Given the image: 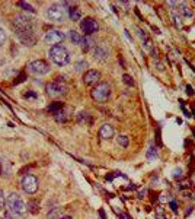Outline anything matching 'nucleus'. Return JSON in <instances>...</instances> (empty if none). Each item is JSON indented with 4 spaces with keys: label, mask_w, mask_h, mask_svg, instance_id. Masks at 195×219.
<instances>
[{
    "label": "nucleus",
    "mask_w": 195,
    "mask_h": 219,
    "mask_svg": "<svg viewBox=\"0 0 195 219\" xmlns=\"http://www.w3.org/2000/svg\"><path fill=\"white\" fill-rule=\"evenodd\" d=\"M173 177L178 180V178H182V177H183V174H182L181 170H176V171H175V174H173Z\"/></svg>",
    "instance_id": "35"
},
{
    "label": "nucleus",
    "mask_w": 195,
    "mask_h": 219,
    "mask_svg": "<svg viewBox=\"0 0 195 219\" xmlns=\"http://www.w3.org/2000/svg\"><path fill=\"white\" fill-rule=\"evenodd\" d=\"M122 81H124L125 85L134 86V81H133V77L130 76V75H124V76H122Z\"/></svg>",
    "instance_id": "25"
},
{
    "label": "nucleus",
    "mask_w": 195,
    "mask_h": 219,
    "mask_svg": "<svg viewBox=\"0 0 195 219\" xmlns=\"http://www.w3.org/2000/svg\"><path fill=\"white\" fill-rule=\"evenodd\" d=\"M99 215H101V219H107V218H105V212H103L102 209L99 210Z\"/></svg>",
    "instance_id": "37"
},
{
    "label": "nucleus",
    "mask_w": 195,
    "mask_h": 219,
    "mask_svg": "<svg viewBox=\"0 0 195 219\" xmlns=\"http://www.w3.org/2000/svg\"><path fill=\"white\" fill-rule=\"evenodd\" d=\"M146 157L149 161H153V159L157 158V149H156L155 143H150V146H149V149H147V152H146Z\"/></svg>",
    "instance_id": "17"
},
{
    "label": "nucleus",
    "mask_w": 195,
    "mask_h": 219,
    "mask_svg": "<svg viewBox=\"0 0 195 219\" xmlns=\"http://www.w3.org/2000/svg\"><path fill=\"white\" fill-rule=\"evenodd\" d=\"M169 206H170V209H172L173 212L176 213V212H178V205H176V202H175V200H172V202H170V205H169Z\"/></svg>",
    "instance_id": "34"
},
{
    "label": "nucleus",
    "mask_w": 195,
    "mask_h": 219,
    "mask_svg": "<svg viewBox=\"0 0 195 219\" xmlns=\"http://www.w3.org/2000/svg\"><path fill=\"white\" fill-rule=\"evenodd\" d=\"M194 116H195V105H194Z\"/></svg>",
    "instance_id": "41"
},
{
    "label": "nucleus",
    "mask_w": 195,
    "mask_h": 219,
    "mask_svg": "<svg viewBox=\"0 0 195 219\" xmlns=\"http://www.w3.org/2000/svg\"><path fill=\"white\" fill-rule=\"evenodd\" d=\"M18 6L19 7H23V10H28V12H31V13L35 12V9H34L29 3H26V2H18Z\"/></svg>",
    "instance_id": "24"
},
{
    "label": "nucleus",
    "mask_w": 195,
    "mask_h": 219,
    "mask_svg": "<svg viewBox=\"0 0 195 219\" xmlns=\"http://www.w3.org/2000/svg\"><path fill=\"white\" fill-rule=\"evenodd\" d=\"M92 45H93V40L90 38V37H82V41H80V47H82V50H83L84 53H86V51H89Z\"/></svg>",
    "instance_id": "15"
},
{
    "label": "nucleus",
    "mask_w": 195,
    "mask_h": 219,
    "mask_svg": "<svg viewBox=\"0 0 195 219\" xmlns=\"http://www.w3.org/2000/svg\"><path fill=\"white\" fill-rule=\"evenodd\" d=\"M191 212H192V206H189V207L186 209V212H185V216H188V215H189Z\"/></svg>",
    "instance_id": "36"
},
{
    "label": "nucleus",
    "mask_w": 195,
    "mask_h": 219,
    "mask_svg": "<svg viewBox=\"0 0 195 219\" xmlns=\"http://www.w3.org/2000/svg\"><path fill=\"white\" fill-rule=\"evenodd\" d=\"M12 28L18 38L26 45L35 44V35H34V23L25 15H16L12 21Z\"/></svg>",
    "instance_id": "1"
},
{
    "label": "nucleus",
    "mask_w": 195,
    "mask_h": 219,
    "mask_svg": "<svg viewBox=\"0 0 195 219\" xmlns=\"http://www.w3.org/2000/svg\"><path fill=\"white\" fill-rule=\"evenodd\" d=\"M5 193L2 192V190H0V210L2 209H5Z\"/></svg>",
    "instance_id": "31"
},
{
    "label": "nucleus",
    "mask_w": 195,
    "mask_h": 219,
    "mask_svg": "<svg viewBox=\"0 0 195 219\" xmlns=\"http://www.w3.org/2000/svg\"><path fill=\"white\" fill-rule=\"evenodd\" d=\"M54 118L58 121V123H63V121H67V116H66V112L63 111H58L57 114H54Z\"/></svg>",
    "instance_id": "23"
},
{
    "label": "nucleus",
    "mask_w": 195,
    "mask_h": 219,
    "mask_svg": "<svg viewBox=\"0 0 195 219\" xmlns=\"http://www.w3.org/2000/svg\"><path fill=\"white\" fill-rule=\"evenodd\" d=\"M66 5L67 3H63V5H60V3H53V5H50L48 7H47V12H45L48 21L55 22V23L64 22V21L69 18V9L66 7Z\"/></svg>",
    "instance_id": "2"
},
{
    "label": "nucleus",
    "mask_w": 195,
    "mask_h": 219,
    "mask_svg": "<svg viewBox=\"0 0 195 219\" xmlns=\"http://www.w3.org/2000/svg\"><path fill=\"white\" fill-rule=\"evenodd\" d=\"M21 186H22L23 192L28 193V194H34V193L38 190V178L35 175L26 174L23 175L22 181H21Z\"/></svg>",
    "instance_id": "8"
},
{
    "label": "nucleus",
    "mask_w": 195,
    "mask_h": 219,
    "mask_svg": "<svg viewBox=\"0 0 195 219\" xmlns=\"http://www.w3.org/2000/svg\"><path fill=\"white\" fill-rule=\"evenodd\" d=\"M12 167L6 159H0V175H10Z\"/></svg>",
    "instance_id": "14"
},
{
    "label": "nucleus",
    "mask_w": 195,
    "mask_h": 219,
    "mask_svg": "<svg viewBox=\"0 0 195 219\" xmlns=\"http://www.w3.org/2000/svg\"><path fill=\"white\" fill-rule=\"evenodd\" d=\"M69 37H70V40L74 42V44H80V41H82V37L79 35V32H76L74 29H71L69 32Z\"/></svg>",
    "instance_id": "21"
},
{
    "label": "nucleus",
    "mask_w": 195,
    "mask_h": 219,
    "mask_svg": "<svg viewBox=\"0 0 195 219\" xmlns=\"http://www.w3.org/2000/svg\"><path fill=\"white\" fill-rule=\"evenodd\" d=\"M3 219H7V218H3Z\"/></svg>",
    "instance_id": "42"
},
{
    "label": "nucleus",
    "mask_w": 195,
    "mask_h": 219,
    "mask_svg": "<svg viewBox=\"0 0 195 219\" xmlns=\"http://www.w3.org/2000/svg\"><path fill=\"white\" fill-rule=\"evenodd\" d=\"M179 10H181V13L185 15L186 18H192V16H194V12H192V10H191L186 5H183V3L179 5Z\"/></svg>",
    "instance_id": "20"
},
{
    "label": "nucleus",
    "mask_w": 195,
    "mask_h": 219,
    "mask_svg": "<svg viewBox=\"0 0 195 219\" xmlns=\"http://www.w3.org/2000/svg\"><path fill=\"white\" fill-rule=\"evenodd\" d=\"M192 134H194V136H195V129H192Z\"/></svg>",
    "instance_id": "40"
},
{
    "label": "nucleus",
    "mask_w": 195,
    "mask_h": 219,
    "mask_svg": "<svg viewBox=\"0 0 195 219\" xmlns=\"http://www.w3.org/2000/svg\"><path fill=\"white\" fill-rule=\"evenodd\" d=\"M76 72H82V70H84L86 67H88V63L86 62H79V63H76Z\"/></svg>",
    "instance_id": "27"
},
{
    "label": "nucleus",
    "mask_w": 195,
    "mask_h": 219,
    "mask_svg": "<svg viewBox=\"0 0 195 219\" xmlns=\"http://www.w3.org/2000/svg\"><path fill=\"white\" fill-rule=\"evenodd\" d=\"M86 121V120H88L89 121V123H90V117H89V114H88V112H80V114H79V121Z\"/></svg>",
    "instance_id": "30"
},
{
    "label": "nucleus",
    "mask_w": 195,
    "mask_h": 219,
    "mask_svg": "<svg viewBox=\"0 0 195 219\" xmlns=\"http://www.w3.org/2000/svg\"><path fill=\"white\" fill-rule=\"evenodd\" d=\"M172 18H173V21H175V25H176L178 28H181V27H182V19H181V16H178L176 13H173V15H172Z\"/></svg>",
    "instance_id": "28"
},
{
    "label": "nucleus",
    "mask_w": 195,
    "mask_h": 219,
    "mask_svg": "<svg viewBox=\"0 0 195 219\" xmlns=\"http://www.w3.org/2000/svg\"><path fill=\"white\" fill-rule=\"evenodd\" d=\"M63 108H64V104L63 102H53V104H50L48 107H47V111L51 112V114H57L58 111H61Z\"/></svg>",
    "instance_id": "16"
},
{
    "label": "nucleus",
    "mask_w": 195,
    "mask_h": 219,
    "mask_svg": "<svg viewBox=\"0 0 195 219\" xmlns=\"http://www.w3.org/2000/svg\"><path fill=\"white\" fill-rule=\"evenodd\" d=\"M44 41L45 44H50L51 47H54V45H58L60 42L64 41V34L58 29H50L44 35Z\"/></svg>",
    "instance_id": "9"
},
{
    "label": "nucleus",
    "mask_w": 195,
    "mask_h": 219,
    "mask_svg": "<svg viewBox=\"0 0 195 219\" xmlns=\"http://www.w3.org/2000/svg\"><path fill=\"white\" fill-rule=\"evenodd\" d=\"M111 95V86L108 82H101L92 89V98L96 102H107Z\"/></svg>",
    "instance_id": "5"
},
{
    "label": "nucleus",
    "mask_w": 195,
    "mask_h": 219,
    "mask_svg": "<svg viewBox=\"0 0 195 219\" xmlns=\"http://www.w3.org/2000/svg\"><path fill=\"white\" fill-rule=\"evenodd\" d=\"M117 143H118L120 146H122V148H127V146H128V143H130V140H128L127 136H118V137H117Z\"/></svg>",
    "instance_id": "22"
},
{
    "label": "nucleus",
    "mask_w": 195,
    "mask_h": 219,
    "mask_svg": "<svg viewBox=\"0 0 195 219\" xmlns=\"http://www.w3.org/2000/svg\"><path fill=\"white\" fill-rule=\"evenodd\" d=\"M80 28H82L84 37H90V35H93L95 32H98L99 25H98V22L93 18H84L83 21L80 22Z\"/></svg>",
    "instance_id": "10"
},
{
    "label": "nucleus",
    "mask_w": 195,
    "mask_h": 219,
    "mask_svg": "<svg viewBox=\"0 0 195 219\" xmlns=\"http://www.w3.org/2000/svg\"><path fill=\"white\" fill-rule=\"evenodd\" d=\"M108 54H109V51H108V48L105 45L98 44L96 47H95L93 56H95V58H98V60H105V58L108 57Z\"/></svg>",
    "instance_id": "12"
},
{
    "label": "nucleus",
    "mask_w": 195,
    "mask_h": 219,
    "mask_svg": "<svg viewBox=\"0 0 195 219\" xmlns=\"http://www.w3.org/2000/svg\"><path fill=\"white\" fill-rule=\"evenodd\" d=\"M45 89H47V94L50 97H53V98H57V97H61V95L67 94V85H64V82H58V81H53V82H48L47 86H45Z\"/></svg>",
    "instance_id": "6"
},
{
    "label": "nucleus",
    "mask_w": 195,
    "mask_h": 219,
    "mask_svg": "<svg viewBox=\"0 0 195 219\" xmlns=\"http://www.w3.org/2000/svg\"><path fill=\"white\" fill-rule=\"evenodd\" d=\"M114 127H112L111 124H103L102 127H101V130H99V136L102 139H105V140H108V139L114 137Z\"/></svg>",
    "instance_id": "13"
},
{
    "label": "nucleus",
    "mask_w": 195,
    "mask_h": 219,
    "mask_svg": "<svg viewBox=\"0 0 195 219\" xmlns=\"http://www.w3.org/2000/svg\"><path fill=\"white\" fill-rule=\"evenodd\" d=\"M101 77V73L98 70H88L86 73L83 75V82L86 85H93V83H96L98 79Z\"/></svg>",
    "instance_id": "11"
},
{
    "label": "nucleus",
    "mask_w": 195,
    "mask_h": 219,
    "mask_svg": "<svg viewBox=\"0 0 195 219\" xmlns=\"http://www.w3.org/2000/svg\"><path fill=\"white\" fill-rule=\"evenodd\" d=\"M48 57L53 63H55L57 66H66L70 62V54L67 51V48L64 45L58 44L51 47L48 51Z\"/></svg>",
    "instance_id": "3"
},
{
    "label": "nucleus",
    "mask_w": 195,
    "mask_h": 219,
    "mask_svg": "<svg viewBox=\"0 0 195 219\" xmlns=\"http://www.w3.org/2000/svg\"><path fill=\"white\" fill-rule=\"evenodd\" d=\"M186 94L189 95V97H194L195 95V91H194V88L191 85H186Z\"/></svg>",
    "instance_id": "32"
},
{
    "label": "nucleus",
    "mask_w": 195,
    "mask_h": 219,
    "mask_svg": "<svg viewBox=\"0 0 195 219\" xmlns=\"http://www.w3.org/2000/svg\"><path fill=\"white\" fill-rule=\"evenodd\" d=\"M28 72L35 76H44L50 72V66L44 60H34L28 64Z\"/></svg>",
    "instance_id": "7"
},
{
    "label": "nucleus",
    "mask_w": 195,
    "mask_h": 219,
    "mask_svg": "<svg viewBox=\"0 0 195 219\" xmlns=\"http://www.w3.org/2000/svg\"><path fill=\"white\" fill-rule=\"evenodd\" d=\"M189 67H191V70H192V72H195V67L194 66H191V64H189Z\"/></svg>",
    "instance_id": "39"
},
{
    "label": "nucleus",
    "mask_w": 195,
    "mask_h": 219,
    "mask_svg": "<svg viewBox=\"0 0 195 219\" xmlns=\"http://www.w3.org/2000/svg\"><path fill=\"white\" fill-rule=\"evenodd\" d=\"M156 142L159 146H162V139H160V129H157V133H156Z\"/></svg>",
    "instance_id": "33"
},
{
    "label": "nucleus",
    "mask_w": 195,
    "mask_h": 219,
    "mask_svg": "<svg viewBox=\"0 0 195 219\" xmlns=\"http://www.w3.org/2000/svg\"><path fill=\"white\" fill-rule=\"evenodd\" d=\"M60 215H61V209H55L54 210V212H50L48 213V218L50 219H54V218H61V216H60Z\"/></svg>",
    "instance_id": "26"
},
{
    "label": "nucleus",
    "mask_w": 195,
    "mask_h": 219,
    "mask_svg": "<svg viewBox=\"0 0 195 219\" xmlns=\"http://www.w3.org/2000/svg\"><path fill=\"white\" fill-rule=\"evenodd\" d=\"M6 42V32L3 31V28L0 27V45H3Z\"/></svg>",
    "instance_id": "29"
},
{
    "label": "nucleus",
    "mask_w": 195,
    "mask_h": 219,
    "mask_svg": "<svg viewBox=\"0 0 195 219\" xmlns=\"http://www.w3.org/2000/svg\"><path fill=\"white\" fill-rule=\"evenodd\" d=\"M26 210L31 213H38L40 212V203L36 200H29L26 205Z\"/></svg>",
    "instance_id": "18"
},
{
    "label": "nucleus",
    "mask_w": 195,
    "mask_h": 219,
    "mask_svg": "<svg viewBox=\"0 0 195 219\" xmlns=\"http://www.w3.org/2000/svg\"><path fill=\"white\" fill-rule=\"evenodd\" d=\"M58 219H71V216H61V218H58Z\"/></svg>",
    "instance_id": "38"
},
{
    "label": "nucleus",
    "mask_w": 195,
    "mask_h": 219,
    "mask_svg": "<svg viewBox=\"0 0 195 219\" xmlns=\"http://www.w3.org/2000/svg\"><path fill=\"white\" fill-rule=\"evenodd\" d=\"M69 18H70L71 21H79L80 19V10L77 9V7H71V9H69Z\"/></svg>",
    "instance_id": "19"
},
{
    "label": "nucleus",
    "mask_w": 195,
    "mask_h": 219,
    "mask_svg": "<svg viewBox=\"0 0 195 219\" xmlns=\"http://www.w3.org/2000/svg\"><path fill=\"white\" fill-rule=\"evenodd\" d=\"M6 206L13 215H25L26 212V205L18 193H10L6 199Z\"/></svg>",
    "instance_id": "4"
}]
</instances>
